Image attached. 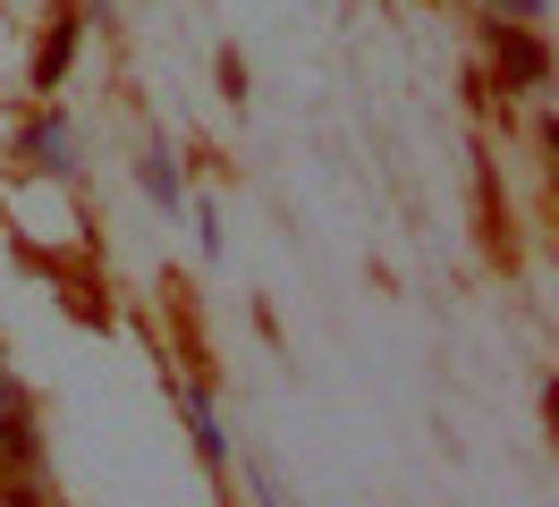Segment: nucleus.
Instances as JSON below:
<instances>
[{"label": "nucleus", "instance_id": "423d86ee", "mask_svg": "<svg viewBox=\"0 0 559 507\" xmlns=\"http://www.w3.org/2000/svg\"><path fill=\"white\" fill-rule=\"evenodd\" d=\"M0 507H43L35 473H9V482H0Z\"/></svg>", "mask_w": 559, "mask_h": 507}, {"label": "nucleus", "instance_id": "f257e3e1", "mask_svg": "<svg viewBox=\"0 0 559 507\" xmlns=\"http://www.w3.org/2000/svg\"><path fill=\"white\" fill-rule=\"evenodd\" d=\"M484 51H491V68H500L518 94H534V85L551 76V51H543V34L525 26V17H491V26H484Z\"/></svg>", "mask_w": 559, "mask_h": 507}, {"label": "nucleus", "instance_id": "f03ea898", "mask_svg": "<svg viewBox=\"0 0 559 507\" xmlns=\"http://www.w3.org/2000/svg\"><path fill=\"white\" fill-rule=\"evenodd\" d=\"M69 60H76V9H60V17H51V34H43V51H35V85H43V94L69 76Z\"/></svg>", "mask_w": 559, "mask_h": 507}, {"label": "nucleus", "instance_id": "7ed1b4c3", "mask_svg": "<svg viewBox=\"0 0 559 507\" xmlns=\"http://www.w3.org/2000/svg\"><path fill=\"white\" fill-rule=\"evenodd\" d=\"M60 144H69V128H60V119H43V128L26 135V153H35L43 169H69V153H60Z\"/></svg>", "mask_w": 559, "mask_h": 507}, {"label": "nucleus", "instance_id": "39448f33", "mask_svg": "<svg viewBox=\"0 0 559 507\" xmlns=\"http://www.w3.org/2000/svg\"><path fill=\"white\" fill-rule=\"evenodd\" d=\"M187 423H195V448H204V457H221V432H212V406H204V398H187Z\"/></svg>", "mask_w": 559, "mask_h": 507}, {"label": "nucleus", "instance_id": "0eeeda50", "mask_svg": "<svg viewBox=\"0 0 559 507\" xmlns=\"http://www.w3.org/2000/svg\"><path fill=\"white\" fill-rule=\"evenodd\" d=\"M500 17H543V0H491Z\"/></svg>", "mask_w": 559, "mask_h": 507}, {"label": "nucleus", "instance_id": "20e7f679", "mask_svg": "<svg viewBox=\"0 0 559 507\" xmlns=\"http://www.w3.org/2000/svg\"><path fill=\"white\" fill-rule=\"evenodd\" d=\"M144 186L162 203H178V169H170V153H144Z\"/></svg>", "mask_w": 559, "mask_h": 507}]
</instances>
